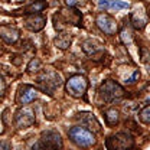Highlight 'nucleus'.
<instances>
[{"mask_svg": "<svg viewBox=\"0 0 150 150\" xmlns=\"http://www.w3.org/2000/svg\"><path fill=\"white\" fill-rule=\"evenodd\" d=\"M69 137L75 144H78L81 147H88V146L94 144V142H95L94 134L84 127H72L69 130Z\"/></svg>", "mask_w": 150, "mask_h": 150, "instance_id": "nucleus-1", "label": "nucleus"}, {"mask_svg": "<svg viewBox=\"0 0 150 150\" xmlns=\"http://www.w3.org/2000/svg\"><path fill=\"white\" fill-rule=\"evenodd\" d=\"M87 87H88V81L82 75H74L67 81V91L74 97H81L87 91Z\"/></svg>", "mask_w": 150, "mask_h": 150, "instance_id": "nucleus-2", "label": "nucleus"}, {"mask_svg": "<svg viewBox=\"0 0 150 150\" xmlns=\"http://www.w3.org/2000/svg\"><path fill=\"white\" fill-rule=\"evenodd\" d=\"M100 94L105 101H112L115 98H120L124 95V90L114 81H107L101 85L100 88Z\"/></svg>", "mask_w": 150, "mask_h": 150, "instance_id": "nucleus-3", "label": "nucleus"}, {"mask_svg": "<svg viewBox=\"0 0 150 150\" xmlns=\"http://www.w3.org/2000/svg\"><path fill=\"white\" fill-rule=\"evenodd\" d=\"M105 146L108 150H129L133 146V142L127 134H117L105 142Z\"/></svg>", "mask_w": 150, "mask_h": 150, "instance_id": "nucleus-4", "label": "nucleus"}, {"mask_svg": "<svg viewBox=\"0 0 150 150\" xmlns=\"http://www.w3.org/2000/svg\"><path fill=\"white\" fill-rule=\"evenodd\" d=\"M97 25H98V28H100L104 33H107V35H112V33L117 30V23H115V20H114L111 16H108V15H98V16H97Z\"/></svg>", "mask_w": 150, "mask_h": 150, "instance_id": "nucleus-5", "label": "nucleus"}, {"mask_svg": "<svg viewBox=\"0 0 150 150\" xmlns=\"http://www.w3.org/2000/svg\"><path fill=\"white\" fill-rule=\"evenodd\" d=\"M35 123V112L30 108H23L16 114V124L18 127H30Z\"/></svg>", "mask_w": 150, "mask_h": 150, "instance_id": "nucleus-6", "label": "nucleus"}, {"mask_svg": "<svg viewBox=\"0 0 150 150\" xmlns=\"http://www.w3.org/2000/svg\"><path fill=\"white\" fill-rule=\"evenodd\" d=\"M36 90L33 87H23L22 93H20V104H29L32 100L36 98Z\"/></svg>", "mask_w": 150, "mask_h": 150, "instance_id": "nucleus-7", "label": "nucleus"}, {"mask_svg": "<svg viewBox=\"0 0 150 150\" xmlns=\"http://www.w3.org/2000/svg\"><path fill=\"white\" fill-rule=\"evenodd\" d=\"M0 35H1V38H3L7 43H12V42H15L19 38V32L16 29H12L10 26H3V28L0 29Z\"/></svg>", "mask_w": 150, "mask_h": 150, "instance_id": "nucleus-8", "label": "nucleus"}, {"mask_svg": "<svg viewBox=\"0 0 150 150\" xmlns=\"http://www.w3.org/2000/svg\"><path fill=\"white\" fill-rule=\"evenodd\" d=\"M43 26H45V19L42 18V16H35V18L28 20V28L32 29V30H35V32L40 30Z\"/></svg>", "mask_w": 150, "mask_h": 150, "instance_id": "nucleus-9", "label": "nucleus"}, {"mask_svg": "<svg viewBox=\"0 0 150 150\" xmlns=\"http://www.w3.org/2000/svg\"><path fill=\"white\" fill-rule=\"evenodd\" d=\"M45 7H46V3L42 1V0H38V1H35L33 4H30V6L26 9V13H38V12L43 10Z\"/></svg>", "mask_w": 150, "mask_h": 150, "instance_id": "nucleus-10", "label": "nucleus"}, {"mask_svg": "<svg viewBox=\"0 0 150 150\" xmlns=\"http://www.w3.org/2000/svg\"><path fill=\"white\" fill-rule=\"evenodd\" d=\"M56 45L59 46V48H62V49H65L67 46H69V42H71V38L68 36V35H61V36H58L55 39Z\"/></svg>", "mask_w": 150, "mask_h": 150, "instance_id": "nucleus-11", "label": "nucleus"}, {"mask_svg": "<svg viewBox=\"0 0 150 150\" xmlns=\"http://www.w3.org/2000/svg\"><path fill=\"white\" fill-rule=\"evenodd\" d=\"M105 120H107L108 124H114V123L118 120V111L114 110V108L108 110V111L105 112Z\"/></svg>", "mask_w": 150, "mask_h": 150, "instance_id": "nucleus-12", "label": "nucleus"}, {"mask_svg": "<svg viewBox=\"0 0 150 150\" xmlns=\"http://www.w3.org/2000/svg\"><path fill=\"white\" fill-rule=\"evenodd\" d=\"M129 7V3H124V1H117V0H110V4H108V9H115V10H120V9H127Z\"/></svg>", "mask_w": 150, "mask_h": 150, "instance_id": "nucleus-13", "label": "nucleus"}, {"mask_svg": "<svg viewBox=\"0 0 150 150\" xmlns=\"http://www.w3.org/2000/svg\"><path fill=\"white\" fill-rule=\"evenodd\" d=\"M140 118H142V121H143L144 124H149L150 123V107L149 105H146V107L143 108V111L140 112Z\"/></svg>", "mask_w": 150, "mask_h": 150, "instance_id": "nucleus-14", "label": "nucleus"}, {"mask_svg": "<svg viewBox=\"0 0 150 150\" xmlns=\"http://www.w3.org/2000/svg\"><path fill=\"white\" fill-rule=\"evenodd\" d=\"M133 25H134V28H137V29H143V28L146 26V20H144V19H137L136 16H133Z\"/></svg>", "mask_w": 150, "mask_h": 150, "instance_id": "nucleus-15", "label": "nucleus"}, {"mask_svg": "<svg viewBox=\"0 0 150 150\" xmlns=\"http://www.w3.org/2000/svg\"><path fill=\"white\" fill-rule=\"evenodd\" d=\"M121 40H123L124 43H130L131 42V32L130 30H127V29H123V30H121Z\"/></svg>", "mask_w": 150, "mask_h": 150, "instance_id": "nucleus-16", "label": "nucleus"}, {"mask_svg": "<svg viewBox=\"0 0 150 150\" xmlns=\"http://www.w3.org/2000/svg\"><path fill=\"white\" fill-rule=\"evenodd\" d=\"M108 4H110V0H100V1H98V6H100L101 9H104V10L108 9Z\"/></svg>", "mask_w": 150, "mask_h": 150, "instance_id": "nucleus-17", "label": "nucleus"}, {"mask_svg": "<svg viewBox=\"0 0 150 150\" xmlns=\"http://www.w3.org/2000/svg\"><path fill=\"white\" fill-rule=\"evenodd\" d=\"M38 67H39V61H38V59H33V61L30 62V65H29V71H35Z\"/></svg>", "mask_w": 150, "mask_h": 150, "instance_id": "nucleus-18", "label": "nucleus"}, {"mask_svg": "<svg viewBox=\"0 0 150 150\" xmlns=\"http://www.w3.org/2000/svg\"><path fill=\"white\" fill-rule=\"evenodd\" d=\"M84 0H67V4L68 6H71V7H74L76 4H79V3H82Z\"/></svg>", "mask_w": 150, "mask_h": 150, "instance_id": "nucleus-19", "label": "nucleus"}, {"mask_svg": "<svg viewBox=\"0 0 150 150\" xmlns=\"http://www.w3.org/2000/svg\"><path fill=\"white\" fill-rule=\"evenodd\" d=\"M0 150H10V146L6 142H0Z\"/></svg>", "mask_w": 150, "mask_h": 150, "instance_id": "nucleus-20", "label": "nucleus"}, {"mask_svg": "<svg viewBox=\"0 0 150 150\" xmlns=\"http://www.w3.org/2000/svg\"><path fill=\"white\" fill-rule=\"evenodd\" d=\"M3 91H4V81H3V78L0 76V95L3 94Z\"/></svg>", "mask_w": 150, "mask_h": 150, "instance_id": "nucleus-21", "label": "nucleus"}, {"mask_svg": "<svg viewBox=\"0 0 150 150\" xmlns=\"http://www.w3.org/2000/svg\"><path fill=\"white\" fill-rule=\"evenodd\" d=\"M139 76H140V74H139V71H136V72L133 74V76H131L130 79H129V82H134V79H136V78H139Z\"/></svg>", "mask_w": 150, "mask_h": 150, "instance_id": "nucleus-22", "label": "nucleus"}]
</instances>
